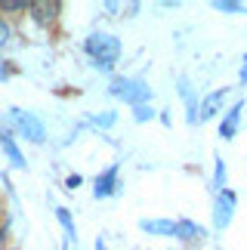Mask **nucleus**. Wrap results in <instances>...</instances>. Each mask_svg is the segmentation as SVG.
Segmentation results:
<instances>
[{
    "mask_svg": "<svg viewBox=\"0 0 247 250\" xmlns=\"http://www.w3.org/2000/svg\"><path fill=\"white\" fill-rule=\"evenodd\" d=\"M62 186H65V191H78V188L83 186V176H81V173H68Z\"/></svg>",
    "mask_w": 247,
    "mask_h": 250,
    "instance_id": "412c9836",
    "label": "nucleus"
},
{
    "mask_svg": "<svg viewBox=\"0 0 247 250\" xmlns=\"http://www.w3.org/2000/svg\"><path fill=\"white\" fill-rule=\"evenodd\" d=\"M176 93H179L183 108H185V124L188 127H198V124H201V96H198V90L192 86V81H188L185 74L176 81Z\"/></svg>",
    "mask_w": 247,
    "mask_h": 250,
    "instance_id": "20e7f679",
    "label": "nucleus"
},
{
    "mask_svg": "<svg viewBox=\"0 0 247 250\" xmlns=\"http://www.w3.org/2000/svg\"><path fill=\"white\" fill-rule=\"evenodd\" d=\"M0 151L6 155V161H9L16 170H28V161H25L22 148H19V142H16V136H13V124H9V121L0 124Z\"/></svg>",
    "mask_w": 247,
    "mask_h": 250,
    "instance_id": "0eeeda50",
    "label": "nucleus"
},
{
    "mask_svg": "<svg viewBox=\"0 0 247 250\" xmlns=\"http://www.w3.org/2000/svg\"><path fill=\"white\" fill-rule=\"evenodd\" d=\"M102 9H105V13H121V3H111V0H108V3H102Z\"/></svg>",
    "mask_w": 247,
    "mask_h": 250,
    "instance_id": "b1692460",
    "label": "nucleus"
},
{
    "mask_svg": "<svg viewBox=\"0 0 247 250\" xmlns=\"http://www.w3.org/2000/svg\"><path fill=\"white\" fill-rule=\"evenodd\" d=\"M56 223L62 226L65 241H68V244L78 241V226H74V216H71V210H68V207H56Z\"/></svg>",
    "mask_w": 247,
    "mask_h": 250,
    "instance_id": "ddd939ff",
    "label": "nucleus"
},
{
    "mask_svg": "<svg viewBox=\"0 0 247 250\" xmlns=\"http://www.w3.org/2000/svg\"><path fill=\"white\" fill-rule=\"evenodd\" d=\"M235 210H238V195H235V188H226L220 195H213V229L216 232H226V229L232 226L235 219Z\"/></svg>",
    "mask_w": 247,
    "mask_h": 250,
    "instance_id": "7ed1b4c3",
    "label": "nucleus"
},
{
    "mask_svg": "<svg viewBox=\"0 0 247 250\" xmlns=\"http://www.w3.org/2000/svg\"><path fill=\"white\" fill-rule=\"evenodd\" d=\"M229 86H220V90H210L207 96H201V124L207 121H213V118H223L226 108H229Z\"/></svg>",
    "mask_w": 247,
    "mask_h": 250,
    "instance_id": "423d86ee",
    "label": "nucleus"
},
{
    "mask_svg": "<svg viewBox=\"0 0 247 250\" xmlns=\"http://www.w3.org/2000/svg\"><path fill=\"white\" fill-rule=\"evenodd\" d=\"M90 127H96V130H111L118 124V111H99V114H90Z\"/></svg>",
    "mask_w": 247,
    "mask_h": 250,
    "instance_id": "f3484780",
    "label": "nucleus"
},
{
    "mask_svg": "<svg viewBox=\"0 0 247 250\" xmlns=\"http://www.w3.org/2000/svg\"><path fill=\"white\" fill-rule=\"evenodd\" d=\"M13 41V25H9V19L6 16H0V50Z\"/></svg>",
    "mask_w": 247,
    "mask_h": 250,
    "instance_id": "aec40b11",
    "label": "nucleus"
},
{
    "mask_svg": "<svg viewBox=\"0 0 247 250\" xmlns=\"http://www.w3.org/2000/svg\"><path fill=\"white\" fill-rule=\"evenodd\" d=\"M213 9L223 16H244L247 3H241V0H213Z\"/></svg>",
    "mask_w": 247,
    "mask_h": 250,
    "instance_id": "dca6fc26",
    "label": "nucleus"
},
{
    "mask_svg": "<svg viewBox=\"0 0 247 250\" xmlns=\"http://www.w3.org/2000/svg\"><path fill=\"white\" fill-rule=\"evenodd\" d=\"M176 241L179 244H198V241H204L207 238V229L204 226H198L195 219H188V216H179L176 219Z\"/></svg>",
    "mask_w": 247,
    "mask_h": 250,
    "instance_id": "1a4fd4ad",
    "label": "nucleus"
},
{
    "mask_svg": "<svg viewBox=\"0 0 247 250\" xmlns=\"http://www.w3.org/2000/svg\"><path fill=\"white\" fill-rule=\"evenodd\" d=\"M238 83H241V86H247V62L241 65V71H238Z\"/></svg>",
    "mask_w": 247,
    "mask_h": 250,
    "instance_id": "393cba45",
    "label": "nucleus"
},
{
    "mask_svg": "<svg viewBox=\"0 0 247 250\" xmlns=\"http://www.w3.org/2000/svg\"><path fill=\"white\" fill-rule=\"evenodd\" d=\"M151 86H148V81H142V78H133V83H130V90H127V96H124V105H130V108H139V105H151Z\"/></svg>",
    "mask_w": 247,
    "mask_h": 250,
    "instance_id": "9b49d317",
    "label": "nucleus"
},
{
    "mask_svg": "<svg viewBox=\"0 0 247 250\" xmlns=\"http://www.w3.org/2000/svg\"><path fill=\"white\" fill-rule=\"evenodd\" d=\"M6 121L13 124V130L19 133V136H25L28 142H34V146H43L46 142V124L37 118L34 111H25V108H19V105H9Z\"/></svg>",
    "mask_w": 247,
    "mask_h": 250,
    "instance_id": "f03ea898",
    "label": "nucleus"
},
{
    "mask_svg": "<svg viewBox=\"0 0 247 250\" xmlns=\"http://www.w3.org/2000/svg\"><path fill=\"white\" fill-rule=\"evenodd\" d=\"M121 188H124L121 186V164H108L96 179H93V198H96V201L115 198Z\"/></svg>",
    "mask_w": 247,
    "mask_h": 250,
    "instance_id": "39448f33",
    "label": "nucleus"
},
{
    "mask_svg": "<svg viewBox=\"0 0 247 250\" xmlns=\"http://www.w3.org/2000/svg\"><path fill=\"white\" fill-rule=\"evenodd\" d=\"M16 13H31V0H0V16H16Z\"/></svg>",
    "mask_w": 247,
    "mask_h": 250,
    "instance_id": "a211bd4d",
    "label": "nucleus"
},
{
    "mask_svg": "<svg viewBox=\"0 0 247 250\" xmlns=\"http://www.w3.org/2000/svg\"><path fill=\"white\" fill-rule=\"evenodd\" d=\"M244 62H247V53H244Z\"/></svg>",
    "mask_w": 247,
    "mask_h": 250,
    "instance_id": "cd10ccee",
    "label": "nucleus"
},
{
    "mask_svg": "<svg viewBox=\"0 0 247 250\" xmlns=\"http://www.w3.org/2000/svg\"><path fill=\"white\" fill-rule=\"evenodd\" d=\"M229 186H226V161L223 155H213V179H210V191L213 195H220V191H226Z\"/></svg>",
    "mask_w": 247,
    "mask_h": 250,
    "instance_id": "4468645a",
    "label": "nucleus"
},
{
    "mask_svg": "<svg viewBox=\"0 0 247 250\" xmlns=\"http://www.w3.org/2000/svg\"><path fill=\"white\" fill-rule=\"evenodd\" d=\"M139 232H145L151 238H173L176 235V219L158 216V219H139Z\"/></svg>",
    "mask_w": 247,
    "mask_h": 250,
    "instance_id": "9d476101",
    "label": "nucleus"
},
{
    "mask_svg": "<svg viewBox=\"0 0 247 250\" xmlns=\"http://www.w3.org/2000/svg\"><path fill=\"white\" fill-rule=\"evenodd\" d=\"M0 250H6V226H0Z\"/></svg>",
    "mask_w": 247,
    "mask_h": 250,
    "instance_id": "a878e982",
    "label": "nucleus"
},
{
    "mask_svg": "<svg viewBox=\"0 0 247 250\" xmlns=\"http://www.w3.org/2000/svg\"><path fill=\"white\" fill-rule=\"evenodd\" d=\"M59 13H62V3H56V0H53V3H46V0L34 3V0H31V13H28V16H31L37 25L50 28V25L56 22V19H59Z\"/></svg>",
    "mask_w": 247,
    "mask_h": 250,
    "instance_id": "f8f14e48",
    "label": "nucleus"
},
{
    "mask_svg": "<svg viewBox=\"0 0 247 250\" xmlns=\"http://www.w3.org/2000/svg\"><path fill=\"white\" fill-rule=\"evenodd\" d=\"M83 53L90 56L93 71L115 78V65L121 62V56H124V43H121L118 34L93 31V34H87V41H83Z\"/></svg>",
    "mask_w": 247,
    "mask_h": 250,
    "instance_id": "f257e3e1",
    "label": "nucleus"
},
{
    "mask_svg": "<svg viewBox=\"0 0 247 250\" xmlns=\"http://www.w3.org/2000/svg\"><path fill=\"white\" fill-rule=\"evenodd\" d=\"M13 250H16V247H13Z\"/></svg>",
    "mask_w": 247,
    "mask_h": 250,
    "instance_id": "c85d7f7f",
    "label": "nucleus"
},
{
    "mask_svg": "<svg viewBox=\"0 0 247 250\" xmlns=\"http://www.w3.org/2000/svg\"><path fill=\"white\" fill-rule=\"evenodd\" d=\"M130 83H133V78H127V74H115V78L108 81V96H111V99H121V102H124V96H127Z\"/></svg>",
    "mask_w": 247,
    "mask_h": 250,
    "instance_id": "2eb2a0df",
    "label": "nucleus"
},
{
    "mask_svg": "<svg viewBox=\"0 0 247 250\" xmlns=\"http://www.w3.org/2000/svg\"><path fill=\"white\" fill-rule=\"evenodd\" d=\"M158 121L164 124V127H173V118H170V111L164 108V111H158Z\"/></svg>",
    "mask_w": 247,
    "mask_h": 250,
    "instance_id": "5701e85b",
    "label": "nucleus"
},
{
    "mask_svg": "<svg viewBox=\"0 0 247 250\" xmlns=\"http://www.w3.org/2000/svg\"><path fill=\"white\" fill-rule=\"evenodd\" d=\"M244 99H235L229 108H226V114L220 118V139H235L238 136V130H241V114H244Z\"/></svg>",
    "mask_w": 247,
    "mask_h": 250,
    "instance_id": "6e6552de",
    "label": "nucleus"
},
{
    "mask_svg": "<svg viewBox=\"0 0 247 250\" xmlns=\"http://www.w3.org/2000/svg\"><path fill=\"white\" fill-rule=\"evenodd\" d=\"M16 74V68H13V62H6V59H0V81H9Z\"/></svg>",
    "mask_w": 247,
    "mask_h": 250,
    "instance_id": "4be33fe9",
    "label": "nucleus"
},
{
    "mask_svg": "<svg viewBox=\"0 0 247 250\" xmlns=\"http://www.w3.org/2000/svg\"><path fill=\"white\" fill-rule=\"evenodd\" d=\"M133 111V121L136 124H148V121H155V108H151V105H139V108H130Z\"/></svg>",
    "mask_w": 247,
    "mask_h": 250,
    "instance_id": "6ab92c4d",
    "label": "nucleus"
},
{
    "mask_svg": "<svg viewBox=\"0 0 247 250\" xmlns=\"http://www.w3.org/2000/svg\"><path fill=\"white\" fill-rule=\"evenodd\" d=\"M161 9H179V3H176V0H164V3H161Z\"/></svg>",
    "mask_w": 247,
    "mask_h": 250,
    "instance_id": "bb28decb",
    "label": "nucleus"
}]
</instances>
